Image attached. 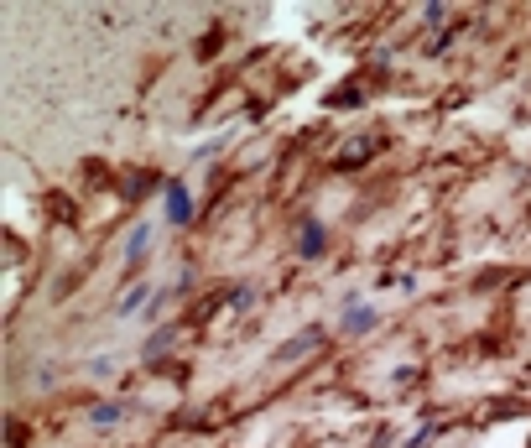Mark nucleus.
<instances>
[{"instance_id":"obj_1","label":"nucleus","mask_w":531,"mask_h":448,"mask_svg":"<svg viewBox=\"0 0 531 448\" xmlns=\"http://www.w3.org/2000/svg\"><path fill=\"white\" fill-rule=\"evenodd\" d=\"M167 204H172V219H188V204H182V188H177V182L167 188Z\"/></svg>"},{"instance_id":"obj_2","label":"nucleus","mask_w":531,"mask_h":448,"mask_svg":"<svg viewBox=\"0 0 531 448\" xmlns=\"http://www.w3.org/2000/svg\"><path fill=\"white\" fill-rule=\"evenodd\" d=\"M146 240H151V230H136V235H130V245H125V250H130V261L141 256V245H146Z\"/></svg>"},{"instance_id":"obj_3","label":"nucleus","mask_w":531,"mask_h":448,"mask_svg":"<svg viewBox=\"0 0 531 448\" xmlns=\"http://www.w3.org/2000/svg\"><path fill=\"white\" fill-rule=\"evenodd\" d=\"M344 323H349V328H370V323H375V313H370V308H365V313H349Z\"/></svg>"}]
</instances>
